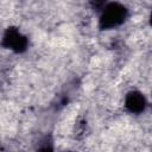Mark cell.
Returning a JSON list of instances; mask_svg holds the SVG:
<instances>
[{"label": "cell", "mask_w": 152, "mask_h": 152, "mask_svg": "<svg viewBox=\"0 0 152 152\" xmlns=\"http://www.w3.org/2000/svg\"><path fill=\"white\" fill-rule=\"evenodd\" d=\"M128 15L127 8L119 2L104 4L101 8V15L99 20V26L102 30H108L121 25Z\"/></svg>", "instance_id": "6da1fadb"}, {"label": "cell", "mask_w": 152, "mask_h": 152, "mask_svg": "<svg viewBox=\"0 0 152 152\" xmlns=\"http://www.w3.org/2000/svg\"><path fill=\"white\" fill-rule=\"evenodd\" d=\"M27 38L21 34V32L15 27H8L1 40V45L6 49H10L14 52H24L27 49Z\"/></svg>", "instance_id": "7a4b0ae2"}, {"label": "cell", "mask_w": 152, "mask_h": 152, "mask_svg": "<svg viewBox=\"0 0 152 152\" xmlns=\"http://www.w3.org/2000/svg\"><path fill=\"white\" fill-rule=\"evenodd\" d=\"M125 107L128 112L139 114L144 112V109L146 108V99L140 91L133 90L127 94L125 100Z\"/></svg>", "instance_id": "3957f363"}, {"label": "cell", "mask_w": 152, "mask_h": 152, "mask_svg": "<svg viewBox=\"0 0 152 152\" xmlns=\"http://www.w3.org/2000/svg\"><path fill=\"white\" fill-rule=\"evenodd\" d=\"M39 152H53V150H52L50 146H45V147H43Z\"/></svg>", "instance_id": "277c9868"}]
</instances>
